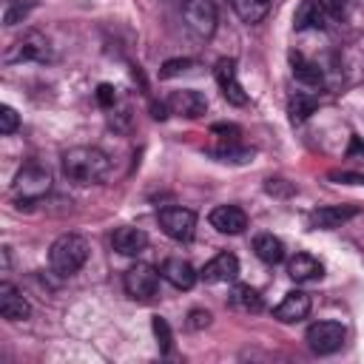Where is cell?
Masks as SVG:
<instances>
[{"label":"cell","mask_w":364,"mask_h":364,"mask_svg":"<svg viewBox=\"0 0 364 364\" xmlns=\"http://www.w3.org/2000/svg\"><path fill=\"white\" fill-rule=\"evenodd\" d=\"M253 250L264 264H279L284 259V242L273 233H259L253 239Z\"/></svg>","instance_id":"obj_21"},{"label":"cell","mask_w":364,"mask_h":364,"mask_svg":"<svg viewBox=\"0 0 364 364\" xmlns=\"http://www.w3.org/2000/svg\"><path fill=\"white\" fill-rule=\"evenodd\" d=\"M267 193H279V196H287V193H293L296 188L293 185H284V179H267Z\"/></svg>","instance_id":"obj_35"},{"label":"cell","mask_w":364,"mask_h":364,"mask_svg":"<svg viewBox=\"0 0 364 364\" xmlns=\"http://www.w3.org/2000/svg\"><path fill=\"white\" fill-rule=\"evenodd\" d=\"M156 219H159L162 233L171 236L173 242H191V239H193V230H196V213H193L191 208L171 205V208H162Z\"/></svg>","instance_id":"obj_8"},{"label":"cell","mask_w":364,"mask_h":364,"mask_svg":"<svg viewBox=\"0 0 364 364\" xmlns=\"http://www.w3.org/2000/svg\"><path fill=\"white\" fill-rule=\"evenodd\" d=\"M31 11L28 0H3V26H17Z\"/></svg>","instance_id":"obj_26"},{"label":"cell","mask_w":364,"mask_h":364,"mask_svg":"<svg viewBox=\"0 0 364 364\" xmlns=\"http://www.w3.org/2000/svg\"><path fill=\"white\" fill-rule=\"evenodd\" d=\"M168 108L171 114L176 117H185V119H199L205 111H208V100L202 91L196 88H182V91H173L168 97Z\"/></svg>","instance_id":"obj_10"},{"label":"cell","mask_w":364,"mask_h":364,"mask_svg":"<svg viewBox=\"0 0 364 364\" xmlns=\"http://www.w3.org/2000/svg\"><path fill=\"white\" fill-rule=\"evenodd\" d=\"M230 9L236 11V17L247 26L262 23L270 11V0H230Z\"/></svg>","instance_id":"obj_24"},{"label":"cell","mask_w":364,"mask_h":364,"mask_svg":"<svg viewBox=\"0 0 364 364\" xmlns=\"http://www.w3.org/2000/svg\"><path fill=\"white\" fill-rule=\"evenodd\" d=\"M310 307H313L310 293H304V290H290V293H284V299L273 307V318L282 321V324H293V321L307 318Z\"/></svg>","instance_id":"obj_11"},{"label":"cell","mask_w":364,"mask_h":364,"mask_svg":"<svg viewBox=\"0 0 364 364\" xmlns=\"http://www.w3.org/2000/svg\"><path fill=\"white\" fill-rule=\"evenodd\" d=\"M287 276L293 282H318L324 276V264L310 253H296L287 262Z\"/></svg>","instance_id":"obj_19"},{"label":"cell","mask_w":364,"mask_h":364,"mask_svg":"<svg viewBox=\"0 0 364 364\" xmlns=\"http://www.w3.org/2000/svg\"><path fill=\"white\" fill-rule=\"evenodd\" d=\"M17 125H20V117H17V111L11 108V105H0V134H14L17 131Z\"/></svg>","instance_id":"obj_29"},{"label":"cell","mask_w":364,"mask_h":364,"mask_svg":"<svg viewBox=\"0 0 364 364\" xmlns=\"http://www.w3.org/2000/svg\"><path fill=\"white\" fill-rule=\"evenodd\" d=\"M97 102H100L102 108H114V102H117V88H114L111 82H100V85H97Z\"/></svg>","instance_id":"obj_32"},{"label":"cell","mask_w":364,"mask_h":364,"mask_svg":"<svg viewBox=\"0 0 364 364\" xmlns=\"http://www.w3.org/2000/svg\"><path fill=\"white\" fill-rule=\"evenodd\" d=\"M290 68H293V77H296L299 82L310 85V88H318V85L324 82V74H321L318 63L307 60L301 51H290Z\"/></svg>","instance_id":"obj_20"},{"label":"cell","mask_w":364,"mask_h":364,"mask_svg":"<svg viewBox=\"0 0 364 364\" xmlns=\"http://www.w3.org/2000/svg\"><path fill=\"white\" fill-rule=\"evenodd\" d=\"M210 156H216L219 162L242 165V162H250V159H253V148H245V145H239V142H222V145L210 148Z\"/></svg>","instance_id":"obj_25"},{"label":"cell","mask_w":364,"mask_h":364,"mask_svg":"<svg viewBox=\"0 0 364 364\" xmlns=\"http://www.w3.org/2000/svg\"><path fill=\"white\" fill-rule=\"evenodd\" d=\"M182 20L188 31L199 40H210L216 31V6L213 0H182Z\"/></svg>","instance_id":"obj_5"},{"label":"cell","mask_w":364,"mask_h":364,"mask_svg":"<svg viewBox=\"0 0 364 364\" xmlns=\"http://www.w3.org/2000/svg\"><path fill=\"white\" fill-rule=\"evenodd\" d=\"M60 165H63V176L74 185H97L105 179V173L111 168L108 156L94 145H74V148L63 151Z\"/></svg>","instance_id":"obj_1"},{"label":"cell","mask_w":364,"mask_h":364,"mask_svg":"<svg viewBox=\"0 0 364 364\" xmlns=\"http://www.w3.org/2000/svg\"><path fill=\"white\" fill-rule=\"evenodd\" d=\"M0 316L6 321H26L31 316V304L28 299L9 282L0 284Z\"/></svg>","instance_id":"obj_13"},{"label":"cell","mask_w":364,"mask_h":364,"mask_svg":"<svg viewBox=\"0 0 364 364\" xmlns=\"http://www.w3.org/2000/svg\"><path fill=\"white\" fill-rule=\"evenodd\" d=\"M210 134H216L222 142H239V125H233V122H213L210 125Z\"/></svg>","instance_id":"obj_30"},{"label":"cell","mask_w":364,"mask_h":364,"mask_svg":"<svg viewBox=\"0 0 364 364\" xmlns=\"http://www.w3.org/2000/svg\"><path fill=\"white\" fill-rule=\"evenodd\" d=\"M316 108H318V97L316 94H307V91H296L287 100V114H290V122L293 125H301Z\"/></svg>","instance_id":"obj_23"},{"label":"cell","mask_w":364,"mask_h":364,"mask_svg":"<svg viewBox=\"0 0 364 364\" xmlns=\"http://www.w3.org/2000/svg\"><path fill=\"white\" fill-rule=\"evenodd\" d=\"M88 262V242L80 233H63L48 247V264L57 276L68 279Z\"/></svg>","instance_id":"obj_2"},{"label":"cell","mask_w":364,"mask_h":364,"mask_svg":"<svg viewBox=\"0 0 364 364\" xmlns=\"http://www.w3.org/2000/svg\"><path fill=\"white\" fill-rule=\"evenodd\" d=\"M228 301H230V307H236L242 313H259L262 310V296L250 284H233L228 293Z\"/></svg>","instance_id":"obj_22"},{"label":"cell","mask_w":364,"mask_h":364,"mask_svg":"<svg viewBox=\"0 0 364 364\" xmlns=\"http://www.w3.org/2000/svg\"><path fill=\"white\" fill-rule=\"evenodd\" d=\"M344 338H347V330L341 321H313L304 333V341L316 355H330L341 350Z\"/></svg>","instance_id":"obj_7"},{"label":"cell","mask_w":364,"mask_h":364,"mask_svg":"<svg viewBox=\"0 0 364 364\" xmlns=\"http://www.w3.org/2000/svg\"><path fill=\"white\" fill-rule=\"evenodd\" d=\"M111 247L119 256H136V253H142L148 247V233L142 228H134V225L117 228L114 236H111Z\"/></svg>","instance_id":"obj_17"},{"label":"cell","mask_w":364,"mask_h":364,"mask_svg":"<svg viewBox=\"0 0 364 364\" xmlns=\"http://www.w3.org/2000/svg\"><path fill=\"white\" fill-rule=\"evenodd\" d=\"M51 60V46L48 40L40 34V31H28L23 34L20 40H14L6 54H3V63L6 65H17V63H46Z\"/></svg>","instance_id":"obj_4"},{"label":"cell","mask_w":364,"mask_h":364,"mask_svg":"<svg viewBox=\"0 0 364 364\" xmlns=\"http://www.w3.org/2000/svg\"><path fill=\"white\" fill-rule=\"evenodd\" d=\"M48 191H51V173L37 162L23 165L11 182V199L17 202V208H31Z\"/></svg>","instance_id":"obj_3"},{"label":"cell","mask_w":364,"mask_h":364,"mask_svg":"<svg viewBox=\"0 0 364 364\" xmlns=\"http://www.w3.org/2000/svg\"><path fill=\"white\" fill-rule=\"evenodd\" d=\"M213 77H216V85H219V91H222V97H225L228 102H233V105H245V102H247V91L242 88V82H239V77H236V60H233V57L216 60Z\"/></svg>","instance_id":"obj_9"},{"label":"cell","mask_w":364,"mask_h":364,"mask_svg":"<svg viewBox=\"0 0 364 364\" xmlns=\"http://www.w3.org/2000/svg\"><path fill=\"white\" fill-rule=\"evenodd\" d=\"M159 273H162V279H165L168 284H173L176 290H191V287L196 284V279H199V273L193 270V264H191L188 259H182V256L165 259Z\"/></svg>","instance_id":"obj_16"},{"label":"cell","mask_w":364,"mask_h":364,"mask_svg":"<svg viewBox=\"0 0 364 364\" xmlns=\"http://www.w3.org/2000/svg\"><path fill=\"white\" fill-rule=\"evenodd\" d=\"M358 213H361L358 205H324V208H316L310 213V228L333 230V228H341L344 222H350Z\"/></svg>","instance_id":"obj_12"},{"label":"cell","mask_w":364,"mask_h":364,"mask_svg":"<svg viewBox=\"0 0 364 364\" xmlns=\"http://www.w3.org/2000/svg\"><path fill=\"white\" fill-rule=\"evenodd\" d=\"M151 327H154V336H156L159 353H162V355H168V353H171V347H173V333H171V324H168L162 316H154Z\"/></svg>","instance_id":"obj_27"},{"label":"cell","mask_w":364,"mask_h":364,"mask_svg":"<svg viewBox=\"0 0 364 364\" xmlns=\"http://www.w3.org/2000/svg\"><path fill=\"white\" fill-rule=\"evenodd\" d=\"M122 287H125V293H128L134 301H151V299H156V293H159V273H156L151 264L136 262V264H131V267L125 270Z\"/></svg>","instance_id":"obj_6"},{"label":"cell","mask_w":364,"mask_h":364,"mask_svg":"<svg viewBox=\"0 0 364 364\" xmlns=\"http://www.w3.org/2000/svg\"><path fill=\"white\" fill-rule=\"evenodd\" d=\"M202 282L205 284H219V282H233L239 276V259L233 253H216L205 267H202Z\"/></svg>","instance_id":"obj_15"},{"label":"cell","mask_w":364,"mask_h":364,"mask_svg":"<svg viewBox=\"0 0 364 364\" xmlns=\"http://www.w3.org/2000/svg\"><path fill=\"white\" fill-rule=\"evenodd\" d=\"M330 179L333 182H347V185H364V176L361 173H350V171H333Z\"/></svg>","instance_id":"obj_34"},{"label":"cell","mask_w":364,"mask_h":364,"mask_svg":"<svg viewBox=\"0 0 364 364\" xmlns=\"http://www.w3.org/2000/svg\"><path fill=\"white\" fill-rule=\"evenodd\" d=\"M196 63L188 60V57H176V60H165L162 68H159V80H171V77H179L185 71H191Z\"/></svg>","instance_id":"obj_28"},{"label":"cell","mask_w":364,"mask_h":364,"mask_svg":"<svg viewBox=\"0 0 364 364\" xmlns=\"http://www.w3.org/2000/svg\"><path fill=\"white\" fill-rule=\"evenodd\" d=\"M151 111H154V119H165L171 108H168V102H154V105H151Z\"/></svg>","instance_id":"obj_36"},{"label":"cell","mask_w":364,"mask_h":364,"mask_svg":"<svg viewBox=\"0 0 364 364\" xmlns=\"http://www.w3.org/2000/svg\"><path fill=\"white\" fill-rule=\"evenodd\" d=\"M321 6H324V11L330 14V17H341L347 9H350V0H318Z\"/></svg>","instance_id":"obj_33"},{"label":"cell","mask_w":364,"mask_h":364,"mask_svg":"<svg viewBox=\"0 0 364 364\" xmlns=\"http://www.w3.org/2000/svg\"><path fill=\"white\" fill-rule=\"evenodd\" d=\"M188 330H205L208 324H210V313L208 310H202V307H193L191 313H188Z\"/></svg>","instance_id":"obj_31"},{"label":"cell","mask_w":364,"mask_h":364,"mask_svg":"<svg viewBox=\"0 0 364 364\" xmlns=\"http://www.w3.org/2000/svg\"><path fill=\"white\" fill-rule=\"evenodd\" d=\"M330 14L324 11V6L318 0H301V6L293 14V26L296 31H307V28H327Z\"/></svg>","instance_id":"obj_18"},{"label":"cell","mask_w":364,"mask_h":364,"mask_svg":"<svg viewBox=\"0 0 364 364\" xmlns=\"http://www.w3.org/2000/svg\"><path fill=\"white\" fill-rule=\"evenodd\" d=\"M208 219L219 233H228V236H236L247 228V213L239 205H216Z\"/></svg>","instance_id":"obj_14"}]
</instances>
